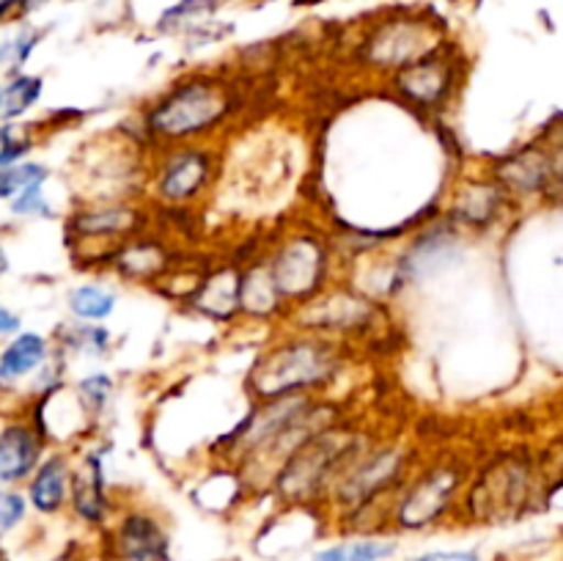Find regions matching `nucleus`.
<instances>
[{"mask_svg":"<svg viewBox=\"0 0 563 561\" xmlns=\"http://www.w3.org/2000/svg\"><path fill=\"white\" fill-rule=\"evenodd\" d=\"M396 544L385 539H357V542H341L324 548L313 556V561H383L394 556Z\"/></svg>","mask_w":563,"mask_h":561,"instance_id":"a211bd4d","label":"nucleus"},{"mask_svg":"<svg viewBox=\"0 0 563 561\" xmlns=\"http://www.w3.org/2000/svg\"><path fill=\"white\" fill-rule=\"evenodd\" d=\"M16 328H20V317H14V314L0 306V333H14Z\"/></svg>","mask_w":563,"mask_h":561,"instance_id":"7c9ffc66","label":"nucleus"},{"mask_svg":"<svg viewBox=\"0 0 563 561\" xmlns=\"http://www.w3.org/2000/svg\"><path fill=\"white\" fill-rule=\"evenodd\" d=\"M280 300V295L275 292L273 278H269L267 270H253L251 275L240 280V306L247 311L267 314L273 311L275 302Z\"/></svg>","mask_w":563,"mask_h":561,"instance_id":"aec40b11","label":"nucleus"},{"mask_svg":"<svg viewBox=\"0 0 563 561\" xmlns=\"http://www.w3.org/2000/svg\"><path fill=\"white\" fill-rule=\"evenodd\" d=\"M130 223L132 215L126 212V209H104V212H88L75 218V229L88 237L115 234V231H124Z\"/></svg>","mask_w":563,"mask_h":561,"instance_id":"4be33fe9","label":"nucleus"},{"mask_svg":"<svg viewBox=\"0 0 563 561\" xmlns=\"http://www.w3.org/2000/svg\"><path fill=\"white\" fill-rule=\"evenodd\" d=\"M548 174H550V163L548 157L539 152L517 154V157L506 160L498 170V176L506 182V185L522 193H531V190H539V187H544Z\"/></svg>","mask_w":563,"mask_h":561,"instance_id":"dca6fc26","label":"nucleus"},{"mask_svg":"<svg viewBox=\"0 0 563 561\" xmlns=\"http://www.w3.org/2000/svg\"><path fill=\"white\" fill-rule=\"evenodd\" d=\"M38 438L25 424H14L0 432V482H20L38 460Z\"/></svg>","mask_w":563,"mask_h":561,"instance_id":"6e6552de","label":"nucleus"},{"mask_svg":"<svg viewBox=\"0 0 563 561\" xmlns=\"http://www.w3.org/2000/svg\"><path fill=\"white\" fill-rule=\"evenodd\" d=\"M25 517V501L16 493H3L0 490V531H9Z\"/></svg>","mask_w":563,"mask_h":561,"instance_id":"cd10ccee","label":"nucleus"},{"mask_svg":"<svg viewBox=\"0 0 563 561\" xmlns=\"http://www.w3.org/2000/svg\"><path fill=\"white\" fill-rule=\"evenodd\" d=\"M225 94L212 82H187L176 88L152 113V127L163 135L181 138L207 130L225 113Z\"/></svg>","mask_w":563,"mask_h":561,"instance_id":"7ed1b4c3","label":"nucleus"},{"mask_svg":"<svg viewBox=\"0 0 563 561\" xmlns=\"http://www.w3.org/2000/svg\"><path fill=\"white\" fill-rule=\"evenodd\" d=\"M5 267H9V262H5V253L3 248H0V273H5Z\"/></svg>","mask_w":563,"mask_h":561,"instance_id":"473e14b6","label":"nucleus"},{"mask_svg":"<svg viewBox=\"0 0 563 561\" xmlns=\"http://www.w3.org/2000/svg\"><path fill=\"white\" fill-rule=\"evenodd\" d=\"M66 482H69V471H66V462L60 457L44 462L36 471V479L31 482V501L38 512L44 515H53L60 509L66 495Z\"/></svg>","mask_w":563,"mask_h":561,"instance_id":"2eb2a0df","label":"nucleus"},{"mask_svg":"<svg viewBox=\"0 0 563 561\" xmlns=\"http://www.w3.org/2000/svg\"><path fill=\"white\" fill-rule=\"evenodd\" d=\"M352 438L341 429H324V432L308 435L300 440L286 468L278 473V490L286 501H306L319 493L324 479L344 462L350 454Z\"/></svg>","mask_w":563,"mask_h":561,"instance_id":"f257e3e1","label":"nucleus"},{"mask_svg":"<svg viewBox=\"0 0 563 561\" xmlns=\"http://www.w3.org/2000/svg\"><path fill=\"white\" fill-rule=\"evenodd\" d=\"M214 0H181V3H176L174 9H168L163 14V22H159V28H176L181 25V22L192 20V16L198 14H207V11H214Z\"/></svg>","mask_w":563,"mask_h":561,"instance_id":"393cba45","label":"nucleus"},{"mask_svg":"<svg viewBox=\"0 0 563 561\" xmlns=\"http://www.w3.org/2000/svg\"><path fill=\"white\" fill-rule=\"evenodd\" d=\"M324 273V251L311 237H297L275 256L269 278L280 297H306Z\"/></svg>","mask_w":563,"mask_h":561,"instance_id":"39448f33","label":"nucleus"},{"mask_svg":"<svg viewBox=\"0 0 563 561\" xmlns=\"http://www.w3.org/2000/svg\"><path fill=\"white\" fill-rule=\"evenodd\" d=\"M44 3H47V0H22V9L33 11V9H38V6H44Z\"/></svg>","mask_w":563,"mask_h":561,"instance_id":"2f4dec72","label":"nucleus"},{"mask_svg":"<svg viewBox=\"0 0 563 561\" xmlns=\"http://www.w3.org/2000/svg\"><path fill=\"white\" fill-rule=\"evenodd\" d=\"M427 55V44L421 42V28L407 25H385L372 42V58L383 64H412V61Z\"/></svg>","mask_w":563,"mask_h":561,"instance_id":"9b49d317","label":"nucleus"},{"mask_svg":"<svg viewBox=\"0 0 563 561\" xmlns=\"http://www.w3.org/2000/svg\"><path fill=\"white\" fill-rule=\"evenodd\" d=\"M333 372V355L319 344H286L280 350L269 352L258 366L253 369V388L258 396L295 394L308 385L322 383Z\"/></svg>","mask_w":563,"mask_h":561,"instance_id":"f03ea898","label":"nucleus"},{"mask_svg":"<svg viewBox=\"0 0 563 561\" xmlns=\"http://www.w3.org/2000/svg\"><path fill=\"white\" fill-rule=\"evenodd\" d=\"M44 355H47V344L42 336L25 333L14 339V344L0 358V385L16 383L20 377L31 374L44 361Z\"/></svg>","mask_w":563,"mask_h":561,"instance_id":"4468645a","label":"nucleus"},{"mask_svg":"<svg viewBox=\"0 0 563 561\" xmlns=\"http://www.w3.org/2000/svg\"><path fill=\"white\" fill-rule=\"evenodd\" d=\"M115 306V297L99 286H80L69 295V308L82 319H104Z\"/></svg>","mask_w":563,"mask_h":561,"instance_id":"412c9836","label":"nucleus"},{"mask_svg":"<svg viewBox=\"0 0 563 561\" xmlns=\"http://www.w3.org/2000/svg\"><path fill=\"white\" fill-rule=\"evenodd\" d=\"M209 170V160L198 152H185L176 154L163 170V179H159V193H163L168 201H181V198H190L198 187L203 185Z\"/></svg>","mask_w":563,"mask_h":561,"instance_id":"f8f14e48","label":"nucleus"},{"mask_svg":"<svg viewBox=\"0 0 563 561\" xmlns=\"http://www.w3.org/2000/svg\"><path fill=\"white\" fill-rule=\"evenodd\" d=\"M110 396V380L108 377H88L80 383V399L91 413H99Z\"/></svg>","mask_w":563,"mask_h":561,"instance_id":"bb28decb","label":"nucleus"},{"mask_svg":"<svg viewBox=\"0 0 563 561\" xmlns=\"http://www.w3.org/2000/svg\"><path fill=\"white\" fill-rule=\"evenodd\" d=\"M38 97H42V80L38 77H16V80H11L9 86L0 88V121L22 116Z\"/></svg>","mask_w":563,"mask_h":561,"instance_id":"6ab92c4d","label":"nucleus"},{"mask_svg":"<svg viewBox=\"0 0 563 561\" xmlns=\"http://www.w3.org/2000/svg\"><path fill=\"white\" fill-rule=\"evenodd\" d=\"M75 509L88 522H99L104 517V493H102V468L99 462L88 460L86 468L75 476Z\"/></svg>","mask_w":563,"mask_h":561,"instance_id":"f3484780","label":"nucleus"},{"mask_svg":"<svg viewBox=\"0 0 563 561\" xmlns=\"http://www.w3.org/2000/svg\"><path fill=\"white\" fill-rule=\"evenodd\" d=\"M460 484V473L451 468H434L427 476L412 484L410 493L405 495L399 506V526L401 528H423L438 520L449 509L451 498Z\"/></svg>","mask_w":563,"mask_h":561,"instance_id":"423d86ee","label":"nucleus"},{"mask_svg":"<svg viewBox=\"0 0 563 561\" xmlns=\"http://www.w3.org/2000/svg\"><path fill=\"white\" fill-rule=\"evenodd\" d=\"M31 148V138L14 127H0V165H9L20 160Z\"/></svg>","mask_w":563,"mask_h":561,"instance_id":"a878e982","label":"nucleus"},{"mask_svg":"<svg viewBox=\"0 0 563 561\" xmlns=\"http://www.w3.org/2000/svg\"><path fill=\"white\" fill-rule=\"evenodd\" d=\"M399 88L405 91L407 99L421 105H432L449 91L451 82V69L449 64H443L440 58L432 55H423V58L407 64V69L399 75Z\"/></svg>","mask_w":563,"mask_h":561,"instance_id":"1a4fd4ad","label":"nucleus"},{"mask_svg":"<svg viewBox=\"0 0 563 561\" xmlns=\"http://www.w3.org/2000/svg\"><path fill=\"white\" fill-rule=\"evenodd\" d=\"M412 561H478L473 550H438V553H423Z\"/></svg>","mask_w":563,"mask_h":561,"instance_id":"c756f323","label":"nucleus"},{"mask_svg":"<svg viewBox=\"0 0 563 561\" xmlns=\"http://www.w3.org/2000/svg\"><path fill=\"white\" fill-rule=\"evenodd\" d=\"M495 204H498V193L489 187H476V190L465 193L462 201L456 204V218L467 220V223H484L493 218Z\"/></svg>","mask_w":563,"mask_h":561,"instance_id":"5701e85b","label":"nucleus"},{"mask_svg":"<svg viewBox=\"0 0 563 561\" xmlns=\"http://www.w3.org/2000/svg\"><path fill=\"white\" fill-rule=\"evenodd\" d=\"M14 212H47L42 185H31V187H25L22 193H16Z\"/></svg>","mask_w":563,"mask_h":561,"instance_id":"c85d7f7f","label":"nucleus"},{"mask_svg":"<svg viewBox=\"0 0 563 561\" xmlns=\"http://www.w3.org/2000/svg\"><path fill=\"white\" fill-rule=\"evenodd\" d=\"M168 534L148 515H126L115 531L121 561H168Z\"/></svg>","mask_w":563,"mask_h":561,"instance_id":"0eeeda50","label":"nucleus"},{"mask_svg":"<svg viewBox=\"0 0 563 561\" xmlns=\"http://www.w3.org/2000/svg\"><path fill=\"white\" fill-rule=\"evenodd\" d=\"M399 465H401V457H396L394 451L377 454L368 465H363L361 471L352 473L350 482L341 484V501L350 506L366 504L374 493L388 487L390 479L399 473Z\"/></svg>","mask_w":563,"mask_h":561,"instance_id":"9d476101","label":"nucleus"},{"mask_svg":"<svg viewBox=\"0 0 563 561\" xmlns=\"http://www.w3.org/2000/svg\"><path fill=\"white\" fill-rule=\"evenodd\" d=\"M240 280L242 275H236L234 270H220V273L209 275L198 289L196 306L209 317L229 319L240 308Z\"/></svg>","mask_w":563,"mask_h":561,"instance_id":"ddd939ff","label":"nucleus"},{"mask_svg":"<svg viewBox=\"0 0 563 561\" xmlns=\"http://www.w3.org/2000/svg\"><path fill=\"white\" fill-rule=\"evenodd\" d=\"M528 468L517 460L500 462L482 476V482L471 493V512L482 522H498L506 517L520 515L528 501Z\"/></svg>","mask_w":563,"mask_h":561,"instance_id":"20e7f679","label":"nucleus"},{"mask_svg":"<svg viewBox=\"0 0 563 561\" xmlns=\"http://www.w3.org/2000/svg\"><path fill=\"white\" fill-rule=\"evenodd\" d=\"M47 170L42 165H11L0 170V198H11L31 185H42Z\"/></svg>","mask_w":563,"mask_h":561,"instance_id":"b1692460","label":"nucleus"}]
</instances>
